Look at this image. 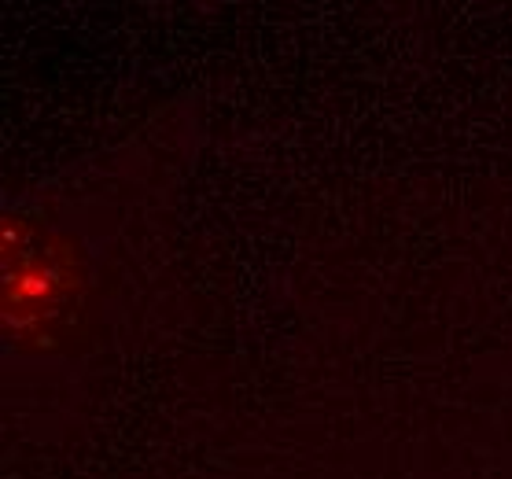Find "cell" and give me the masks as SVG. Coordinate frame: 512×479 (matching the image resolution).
<instances>
[{"instance_id":"1","label":"cell","mask_w":512,"mask_h":479,"mask_svg":"<svg viewBox=\"0 0 512 479\" xmlns=\"http://www.w3.org/2000/svg\"><path fill=\"white\" fill-rule=\"evenodd\" d=\"M89 314V262L78 240L52 225L4 218V339L26 354L70 351Z\"/></svg>"}]
</instances>
